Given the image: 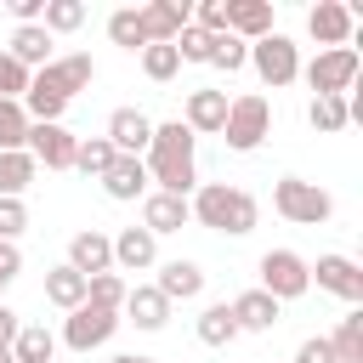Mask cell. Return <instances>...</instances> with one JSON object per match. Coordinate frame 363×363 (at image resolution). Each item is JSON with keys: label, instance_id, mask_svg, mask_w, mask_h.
Segmentation results:
<instances>
[{"label": "cell", "instance_id": "obj_1", "mask_svg": "<svg viewBox=\"0 0 363 363\" xmlns=\"http://www.w3.org/2000/svg\"><path fill=\"white\" fill-rule=\"evenodd\" d=\"M193 147H199V136H193L182 119H170V125H153V142H147V153H142L153 193H176V199H187V193L199 187Z\"/></svg>", "mask_w": 363, "mask_h": 363}, {"label": "cell", "instance_id": "obj_2", "mask_svg": "<svg viewBox=\"0 0 363 363\" xmlns=\"http://www.w3.org/2000/svg\"><path fill=\"white\" fill-rule=\"evenodd\" d=\"M187 210H193L199 227L227 233V238H244V233H255V221H261L255 193H244V187H233V182H199L193 199H187Z\"/></svg>", "mask_w": 363, "mask_h": 363}, {"label": "cell", "instance_id": "obj_3", "mask_svg": "<svg viewBox=\"0 0 363 363\" xmlns=\"http://www.w3.org/2000/svg\"><path fill=\"white\" fill-rule=\"evenodd\" d=\"M221 136H227L233 153H255V147L272 136V102H267L261 91L233 96V102H227V125H221Z\"/></svg>", "mask_w": 363, "mask_h": 363}, {"label": "cell", "instance_id": "obj_4", "mask_svg": "<svg viewBox=\"0 0 363 363\" xmlns=\"http://www.w3.org/2000/svg\"><path fill=\"white\" fill-rule=\"evenodd\" d=\"M272 210H278L284 221H295V227H323V221L335 216V199H329L318 182H306V176H278Z\"/></svg>", "mask_w": 363, "mask_h": 363}, {"label": "cell", "instance_id": "obj_5", "mask_svg": "<svg viewBox=\"0 0 363 363\" xmlns=\"http://www.w3.org/2000/svg\"><path fill=\"white\" fill-rule=\"evenodd\" d=\"M255 272H261L255 289H267L278 306H284V301H301V295L312 289V261L295 255V250H267V255L255 261Z\"/></svg>", "mask_w": 363, "mask_h": 363}, {"label": "cell", "instance_id": "obj_6", "mask_svg": "<svg viewBox=\"0 0 363 363\" xmlns=\"http://www.w3.org/2000/svg\"><path fill=\"white\" fill-rule=\"evenodd\" d=\"M250 68H255L261 85H272V91H278V85H295V79H301V45H295L289 34L272 28L267 40L250 45Z\"/></svg>", "mask_w": 363, "mask_h": 363}, {"label": "cell", "instance_id": "obj_7", "mask_svg": "<svg viewBox=\"0 0 363 363\" xmlns=\"http://www.w3.org/2000/svg\"><path fill=\"white\" fill-rule=\"evenodd\" d=\"M357 51L352 45H335V51H318L301 74H306V85L318 91V96H352V85H357Z\"/></svg>", "mask_w": 363, "mask_h": 363}, {"label": "cell", "instance_id": "obj_8", "mask_svg": "<svg viewBox=\"0 0 363 363\" xmlns=\"http://www.w3.org/2000/svg\"><path fill=\"white\" fill-rule=\"evenodd\" d=\"M113 329H119V312L79 301V306L68 312V323H62V346H68V352H96V346L113 340Z\"/></svg>", "mask_w": 363, "mask_h": 363}, {"label": "cell", "instance_id": "obj_9", "mask_svg": "<svg viewBox=\"0 0 363 363\" xmlns=\"http://www.w3.org/2000/svg\"><path fill=\"white\" fill-rule=\"evenodd\" d=\"M96 79V62H91V51H74V57H51L40 74H34V85L40 91H57L62 102H74L85 85Z\"/></svg>", "mask_w": 363, "mask_h": 363}, {"label": "cell", "instance_id": "obj_10", "mask_svg": "<svg viewBox=\"0 0 363 363\" xmlns=\"http://www.w3.org/2000/svg\"><path fill=\"white\" fill-rule=\"evenodd\" d=\"M74 147H79V136L68 125H28V142H23V153L45 170H74Z\"/></svg>", "mask_w": 363, "mask_h": 363}, {"label": "cell", "instance_id": "obj_11", "mask_svg": "<svg viewBox=\"0 0 363 363\" xmlns=\"http://www.w3.org/2000/svg\"><path fill=\"white\" fill-rule=\"evenodd\" d=\"M102 136L113 142V153H119V159H142V153H147V142H153V119H147L142 108H113Z\"/></svg>", "mask_w": 363, "mask_h": 363}, {"label": "cell", "instance_id": "obj_12", "mask_svg": "<svg viewBox=\"0 0 363 363\" xmlns=\"http://www.w3.org/2000/svg\"><path fill=\"white\" fill-rule=\"evenodd\" d=\"M136 17H142L147 45H170V40L193 23V6H187V0H147V6H136Z\"/></svg>", "mask_w": 363, "mask_h": 363}, {"label": "cell", "instance_id": "obj_13", "mask_svg": "<svg viewBox=\"0 0 363 363\" xmlns=\"http://www.w3.org/2000/svg\"><path fill=\"white\" fill-rule=\"evenodd\" d=\"M312 278H318V289L340 295L346 306H357V301H363V267H357L352 255H318Z\"/></svg>", "mask_w": 363, "mask_h": 363}, {"label": "cell", "instance_id": "obj_14", "mask_svg": "<svg viewBox=\"0 0 363 363\" xmlns=\"http://www.w3.org/2000/svg\"><path fill=\"white\" fill-rule=\"evenodd\" d=\"M352 6H340V0H318L312 11H306V34L323 45V51H335V45H346L352 40Z\"/></svg>", "mask_w": 363, "mask_h": 363}, {"label": "cell", "instance_id": "obj_15", "mask_svg": "<svg viewBox=\"0 0 363 363\" xmlns=\"http://www.w3.org/2000/svg\"><path fill=\"white\" fill-rule=\"evenodd\" d=\"M227 91H210V85H199V91H187V113H182V125L193 130V136H221V125H227Z\"/></svg>", "mask_w": 363, "mask_h": 363}, {"label": "cell", "instance_id": "obj_16", "mask_svg": "<svg viewBox=\"0 0 363 363\" xmlns=\"http://www.w3.org/2000/svg\"><path fill=\"white\" fill-rule=\"evenodd\" d=\"M68 267H74L79 278H96V272H113V244H108V233H96V227H85V233H74V238H68Z\"/></svg>", "mask_w": 363, "mask_h": 363}, {"label": "cell", "instance_id": "obj_17", "mask_svg": "<svg viewBox=\"0 0 363 363\" xmlns=\"http://www.w3.org/2000/svg\"><path fill=\"white\" fill-rule=\"evenodd\" d=\"M108 244H113V267H119V272H147V267L159 261V238H153L147 227H125V233H113Z\"/></svg>", "mask_w": 363, "mask_h": 363}, {"label": "cell", "instance_id": "obj_18", "mask_svg": "<svg viewBox=\"0 0 363 363\" xmlns=\"http://www.w3.org/2000/svg\"><path fill=\"white\" fill-rule=\"evenodd\" d=\"M233 306V323H238V335H267L278 318H284V306L267 295V289H244L238 301H227Z\"/></svg>", "mask_w": 363, "mask_h": 363}, {"label": "cell", "instance_id": "obj_19", "mask_svg": "<svg viewBox=\"0 0 363 363\" xmlns=\"http://www.w3.org/2000/svg\"><path fill=\"white\" fill-rule=\"evenodd\" d=\"M227 34H238L244 45L272 34V0H227Z\"/></svg>", "mask_w": 363, "mask_h": 363}, {"label": "cell", "instance_id": "obj_20", "mask_svg": "<svg viewBox=\"0 0 363 363\" xmlns=\"http://www.w3.org/2000/svg\"><path fill=\"white\" fill-rule=\"evenodd\" d=\"M193 221V210H187V199H176V193H147L142 199V227L159 238V233H182Z\"/></svg>", "mask_w": 363, "mask_h": 363}, {"label": "cell", "instance_id": "obj_21", "mask_svg": "<svg viewBox=\"0 0 363 363\" xmlns=\"http://www.w3.org/2000/svg\"><path fill=\"white\" fill-rule=\"evenodd\" d=\"M153 289L176 306V301H193V295H204V267L199 261H164L159 267V278H153Z\"/></svg>", "mask_w": 363, "mask_h": 363}, {"label": "cell", "instance_id": "obj_22", "mask_svg": "<svg viewBox=\"0 0 363 363\" xmlns=\"http://www.w3.org/2000/svg\"><path fill=\"white\" fill-rule=\"evenodd\" d=\"M119 312H125V318H130L136 329H164V323H170V301H164V295H159L153 284H130V289H125V306H119Z\"/></svg>", "mask_w": 363, "mask_h": 363}, {"label": "cell", "instance_id": "obj_23", "mask_svg": "<svg viewBox=\"0 0 363 363\" xmlns=\"http://www.w3.org/2000/svg\"><path fill=\"white\" fill-rule=\"evenodd\" d=\"M6 57H17L28 74H40V68L51 62V34H45L40 23H23V28H11V45H6Z\"/></svg>", "mask_w": 363, "mask_h": 363}, {"label": "cell", "instance_id": "obj_24", "mask_svg": "<svg viewBox=\"0 0 363 363\" xmlns=\"http://www.w3.org/2000/svg\"><path fill=\"white\" fill-rule=\"evenodd\" d=\"M102 193H108V199H119V204L142 199V193H147V164H142V159H113V164H108V176H102Z\"/></svg>", "mask_w": 363, "mask_h": 363}, {"label": "cell", "instance_id": "obj_25", "mask_svg": "<svg viewBox=\"0 0 363 363\" xmlns=\"http://www.w3.org/2000/svg\"><path fill=\"white\" fill-rule=\"evenodd\" d=\"M193 329H199L204 346H233V340H238V323H233V306H227V301H210Z\"/></svg>", "mask_w": 363, "mask_h": 363}, {"label": "cell", "instance_id": "obj_26", "mask_svg": "<svg viewBox=\"0 0 363 363\" xmlns=\"http://www.w3.org/2000/svg\"><path fill=\"white\" fill-rule=\"evenodd\" d=\"M11 357H17V363H51V357H57V335H51L45 323H23L17 340H11Z\"/></svg>", "mask_w": 363, "mask_h": 363}, {"label": "cell", "instance_id": "obj_27", "mask_svg": "<svg viewBox=\"0 0 363 363\" xmlns=\"http://www.w3.org/2000/svg\"><path fill=\"white\" fill-rule=\"evenodd\" d=\"M45 301H51V306H62V312H74V306L85 301V278H79L68 261H62V267H51V272H45Z\"/></svg>", "mask_w": 363, "mask_h": 363}, {"label": "cell", "instance_id": "obj_28", "mask_svg": "<svg viewBox=\"0 0 363 363\" xmlns=\"http://www.w3.org/2000/svg\"><path fill=\"white\" fill-rule=\"evenodd\" d=\"M119 153H113V142L108 136H79V147H74V170H85V176H108V164H113Z\"/></svg>", "mask_w": 363, "mask_h": 363}, {"label": "cell", "instance_id": "obj_29", "mask_svg": "<svg viewBox=\"0 0 363 363\" xmlns=\"http://www.w3.org/2000/svg\"><path fill=\"white\" fill-rule=\"evenodd\" d=\"M40 176V164L28 153H0V199H23V187Z\"/></svg>", "mask_w": 363, "mask_h": 363}, {"label": "cell", "instance_id": "obj_30", "mask_svg": "<svg viewBox=\"0 0 363 363\" xmlns=\"http://www.w3.org/2000/svg\"><path fill=\"white\" fill-rule=\"evenodd\" d=\"M329 352H335V363H363V312L340 318V329L329 335Z\"/></svg>", "mask_w": 363, "mask_h": 363}, {"label": "cell", "instance_id": "obj_31", "mask_svg": "<svg viewBox=\"0 0 363 363\" xmlns=\"http://www.w3.org/2000/svg\"><path fill=\"white\" fill-rule=\"evenodd\" d=\"M79 23H85V0H45V11H40L45 34H74Z\"/></svg>", "mask_w": 363, "mask_h": 363}, {"label": "cell", "instance_id": "obj_32", "mask_svg": "<svg viewBox=\"0 0 363 363\" xmlns=\"http://www.w3.org/2000/svg\"><path fill=\"white\" fill-rule=\"evenodd\" d=\"M108 40H113V45H125V51H142V45H147L136 6H119V11H108Z\"/></svg>", "mask_w": 363, "mask_h": 363}, {"label": "cell", "instance_id": "obj_33", "mask_svg": "<svg viewBox=\"0 0 363 363\" xmlns=\"http://www.w3.org/2000/svg\"><path fill=\"white\" fill-rule=\"evenodd\" d=\"M23 142H28V113H23V102L0 96V153H23Z\"/></svg>", "mask_w": 363, "mask_h": 363}, {"label": "cell", "instance_id": "obj_34", "mask_svg": "<svg viewBox=\"0 0 363 363\" xmlns=\"http://www.w3.org/2000/svg\"><path fill=\"white\" fill-rule=\"evenodd\" d=\"M250 62V45L238 40V34H210V68H221V74H238Z\"/></svg>", "mask_w": 363, "mask_h": 363}, {"label": "cell", "instance_id": "obj_35", "mask_svg": "<svg viewBox=\"0 0 363 363\" xmlns=\"http://www.w3.org/2000/svg\"><path fill=\"white\" fill-rule=\"evenodd\" d=\"M142 74H147L153 85H170V79L182 74V57H176V45H142Z\"/></svg>", "mask_w": 363, "mask_h": 363}, {"label": "cell", "instance_id": "obj_36", "mask_svg": "<svg viewBox=\"0 0 363 363\" xmlns=\"http://www.w3.org/2000/svg\"><path fill=\"white\" fill-rule=\"evenodd\" d=\"M306 119H312V130H323V136H335V130L352 125V119H346V96H312Z\"/></svg>", "mask_w": 363, "mask_h": 363}, {"label": "cell", "instance_id": "obj_37", "mask_svg": "<svg viewBox=\"0 0 363 363\" xmlns=\"http://www.w3.org/2000/svg\"><path fill=\"white\" fill-rule=\"evenodd\" d=\"M125 289H130V284H125L119 272H96V278H85V301H91V306H108V312L125 306Z\"/></svg>", "mask_w": 363, "mask_h": 363}, {"label": "cell", "instance_id": "obj_38", "mask_svg": "<svg viewBox=\"0 0 363 363\" xmlns=\"http://www.w3.org/2000/svg\"><path fill=\"white\" fill-rule=\"evenodd\" d=\"M28 79H34V74H28L17 57H6V51H0V96H6V102H23Z\"/></svg>", "mask_w": 363, "mask_h": 363}, {"label": "cell", "instance_id": "obj_39", "mask_svg": "<svg viewBox=\"0 0 363 363\" xmlns=\"http://www.w3.org/2000/svg\"><path fill=\"white\" fill-rule=\"evenodd\" d=\"M170 45H176V57H182V62H210V34H204V28H193V23H187Z\"/></svg>", "mask_w": 363, "mask_h": 363}, {"label": "cell", "instance_id": "obj_40", "mask_svg": "<svg viewBox=\"0 0 363 363\" xmlns=\"http://www.w3.org/2000/svg\"><path fill=\"white\" fill-rule=\"evenodd\" d=\"M193 28L227 34V0H199V6H193Z\"/></svg>", "mask_w": 363, "mask_h": 363}, {"label": "cell", "instance_id": "obj_41", "mask_svg": "<svg viewBox=\"0 0 363 363\" xmlns=\"http://www.w3.org/2000/svg\"><path fill=\"white\" fill-rule=\"evenodd\" d=\"M23 227H28V204H23V199H0V238L17 244Z\"/></svg>", "mask_w": 363, "mask_h": 363}, {"label": "cell", "instance_id": "obj_42", "mask_svg": "<svg viewBox=\"0 0 363 363\" xmlns=\"http://www.w3.org/2000/svg\"><path fill=\"white\" fill-rule=\"evenodd\" d=\"M295 363H335V352H329V335H312V340H301Z\"/></svg>", "mask_w": 363, "mask_h": 363}, {"label": "cell", "instance_id": "obj_43", "mask_svg": "<svg viewBox=\"0 0 363 363\" xmlns=\"http://www.w3.org/2000/svg\"><path fill=\"white\" fill-rule=\"evenodd\" d=\"M17 272H23V250H17V244H6V238H0V284H11V278H17Z\"/></svg>", "mask_w": 363, "mask_h": 363}, {"label": "cell", "instance_id": "obj_44", "mask_svg": "<svg viewBox=\"0 0 363 363\" xmlns=\"http://www.w3.org/2000/svg\"><path fill=\"white\" fill-rule=\"evenodd\" d=\"M6 11H11V17H17V28H23V23H40L45 0H6Z\"/></svg>", "mask_w": 363, "mask_h": 363}, {"label": "cell", "instance_id": "obj_45", "mask_svg": "<svg viewBox=\"0 0 363 363\" xmlns=\"http://www.w3.org/2000/svg\"><path fill=\"white\" fill-rule=\"evenodd\" d=\"M17 329H23V318L0 301V352H11V340H17Z\"/></svg>", "mask_w": 363, "mask_h": 363}, {"label": "cell", "instance_id": "obj_46", "mask_svg": "<svg viewBox=\"0 0 363 363\" xmlns=\"http://www.w3.org/2000/svg\"><path fill=\"white\" fill-rule=\"evenodd\" d=\"M130 357H136V352H119V357H108V363H130Z\"/></svg>", "mask_w": 363, "mask_h": 363}, {"label": "cell", "instance_id": "obj_47", "mask_svg": "<svg viewBox=\"0 0 363 363\" xmlns=\"http://www.w3.org/2000/svg\"><path fill=\"white\" fill-rule=\"evenodd\" d=\"M0 363H17V357H11V352H0Z\"/></svg>", "mask_w": 363, "mask_h": 363}, {"label": "cell", "instance_id": "obj_48", "mask_svg": "<svg viewBox=\"0 0 363 363\" xmlns=\"http://www.w3.org/2000/svg\"><path fill=\"white\" fill-rule=\"evenodd\" d=\"M130 363H153V357H130Z\"/></svg>", "mask_w": 363, "mask_h": 363}, {"label": "cell", "instance_id": "obj_49", "mask_svg": "<svg viewBox=\"0 0 363 363\" xmlns=\"http://www.w3.org/2000/svg\"><path fill=\"white\" fill-rule=\"evenodd\" d=\"M0 289H6V284H0Z\"/></svg>", "mask_w": 363, "mask_h": 363}]
</instances>
